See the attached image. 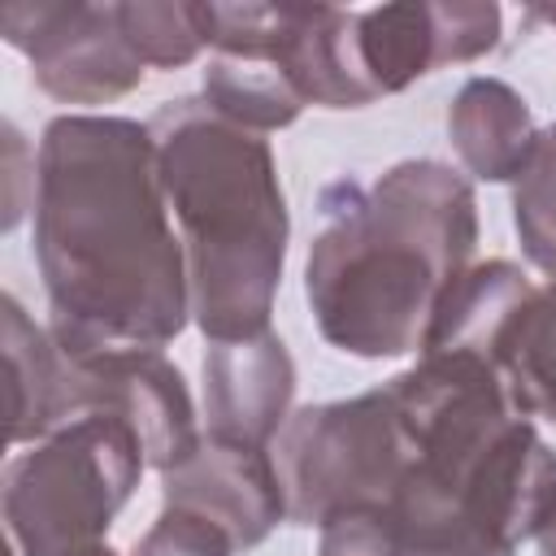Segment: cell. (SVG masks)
<instances>
[{"instance_id":"obj_1","label":"cell","mask_w":556,"mask_h":556,"mask_svg":"<svg viewBox=\"0 0 556 556\" xmlns=\"http://www.w3.org/2000/svg\"><path fill=\"white\" fill-rule=\"evenodd\" d=\"M35 261L52 339L74 356L161 352L191 317L148 122L61 113L35 152Z\"/></svg>"},{"instance_id":"obj_17","label":"cell","mask_w":556,"mask_h":556,"mask_svg":"<svg viewBox=\"0 0 556 556\" xmlns=\"http://www.w3.org/2000/svg\"><path fill=\"white\" fill-rule=\"evenodd\" d=\"M235 552H239V547L230 543V534L217 530L213 521L161 504V517H156L152 530L135 543L130 556H235Z\"/></svg>"},{"instance_id":"obj_18","label":"cell","mask_w":556,"mask_h":556,"mask_svg":"<svg viewBox=\"0 0 556 556\" xmlns=\"http://www.w3.org/2000/svg\"><path fill=\"white\" fill-rule=\"evenodd\" d=\"M539 547H543V556H556V504L547 508V517H543V526H539Z\"/></svg>"},{"instance_id":"obj_7","label":"cell","mask_w":556,"mask_h":556,"mask_svg":"<svg viewBox=\"0 0 556 556\" xmlns=\"http://www.w3.org/2000/svg\"><path fill=\"white\" fill-rule=\"evenodd\" d=\"M4 39L30 61L35 83L61 104H109L143 83V61L126 39L122 4L35 0L0 9Z\"/></svg>"},{"instance_id":"obj_2","label":"cell","mask_w":556,"mask_h":556,"mask_svg":"<svg viewBox=\"0 0 556 556\" xmlns=\"http://www.w3.org/2000/svg\"><path fill=\"white\" fill-rule=\"evenodd\" d=\"M304 295L321 339L361 361L421 352L443 291L478 248V200L443 161H400L369 187L334 182Z\"/></svg>"},{"instance_id":"obj_6","label":"cell","mask_w":556,"mask_h":556,"mask_svg":"<svg viewBox=\"0 0 556 556\" xmlns=\"http://www.w3.org/2000/svg\"><path fill=\"white\" fill-rule=\"evenodd\" d=\"M83 413L122 417L148 456V469H178L200 447L195 404L178 365L165 352H91L74 356L56 348L52 382V430Z\"/></svg>"},{"instance_id":"obj_5","label":"cell","mask_w":556,"mask_h":556,"mask_svg":"<svg viewBox=\"0 0 556 556\" xmlns=\"http://www.w3.org/2000/svg\"><path fill=\"white\" fill-rule=\"evenodd\" d=\"M274 460L287 491V517L295 526H326L352 508L391 513L413 447L387 387H374L352 400L291 413L278 430Z\"/></svg>"},{"instance_id":"obj_20","label":"cell","mask_w":556,"mask_h":556,"mask_svg":"<svg viewBox=\"0 0 556 556\" xmlns=\"http://www.w3.org/2000/svg\"><path fill=\"white\" fill-rule=\"evenodd\" d=\"M87 556H117L113 547H96V552H87Z\"/></svg>"},{"instance_id":"obj_12","label":"cell","mask_w":556,"mask_h":556,"mask_svg":"<svg viewBox=\"0 0 556 556\" xmlns=\"http://www.w3.org/2000/svg\"><path fill=\"white\" fill-rule=\"evenodd\" d=\"M491 365L526 421H556V278L521 295L491 343Z\"/></svg>"},{"instance_id":"obj_3","label":"cell","mask_w":556,"mask_h":556,"mask_svg":"<svg viewBox=\"0 0 556 556\" xmlns=\"http://www.w3.org/2000/svg\"><path fill=\"white\" fill-rule=\"evenodd\" d=\"M148 130L187 256L195 326L208 343L265 334L291 235L269 143L204 100L156 109Z\"/></svg>"},{"instance_id":"obj_13","label":"cell","mask_w":556,"mask_h":556,"mask_svg":"<svg viewBox=\"0 0 556 556\" xmlns=\"http://www.w3.org/2000/svg\"><path fill=\"white\" fill-rule=\"evenodd\" d=\"M0 343L9 378V443H39L52 434V382H56V339L43 330L17 295H0Z\"/></svg>"},{"instance_id":"obj_8","label":"cell","mask_w":556,"mask_h":556,"mask_svg":"<svg viewBox=\"0 0 556 556\" xmlns=\"http://www.w3.org/2000/svg\"><path fill=\"white\" fill-rule=\"evenodd\" d=\"M495 43V4H382L348 13V61L365 104L404 91L439 65L478 61Z\"/></svg>"},{"instance_id":"obj_16","label":"cell","mask_w":556,"mask_h":556,"mask_svg":"<svg viewBox=\"0 0 556 556\" xmlns=\"http://www.w3.org/2000/svg\"><path fill=\"white\" fill-rule=\"evenodd\" d=\"M513 222L521 252L556 278V126L539 135V148L513 187Z\"/></svg>"},{"instance_id":"obj_11","label":"cell","mask_w":556,"mask_h":556,"mask_svg":"<svg viewBox=\"0 0 556 556\" xmlns=\"http://www.w3.org/2000/svg\"><path fill=\"white\" fill-rule=\"evenodd\" d=\"M447 135L460 165L473 178L517 182L543 130L534 126L521 91H513L500 78H469L447 109Z\"/></svg>"},{"instance_id":"obj_4","label":"cell","mask_w":556,"mask_h":556,"mask_svg":"<svg viewBox=\"0 0 556 556\" xmlns=\"http://www.w3.org/2000/svg\"><path fill=\"white\" fill-rule=\"evenodd\" d=\"M148 469L139 434L113 413H83L30 443L4 469V526L13 556H87Z\"/></svg>"},{"instance_id":"obj_10","label":"cell","mask_w":556,"mask_h":556,"mask_svg":"<svg viewBox=\"0 0 556 556\" xmlns=\"http://www.w3.org/2000/svg\"><path fill=\"white\" fill-rule=\"evenodd\" d=\"M291 395H295V365L274 330L239 343H208L204 417L213 439L269 447V439H278V430L291 417Z\"/></svg>"},{"instance_id":"obj_9","label":"cell","mask_w":556,"mask_h":556,"mask_svg":"<svg viewBox=\"0 0 556 556\" xmlns=\"http://www.w3.org/2000/svg\"><path fill=\"white\" fill-rule=\"evenodd\" d=\"M161 482L169 508L213 521L217 530L230 534L239 552L269 539V530L287 517L282 473L269 447H248L204 434L191 460L161 473Z\"/></svg>"},{"instance_id":"obj_19","label":"cell","mask_w":556,"mask_h":556,"mask_svg":"<svg viewBox=\"0 0 556 556\" xmlns=\"http://www.w3.org/2000/svg\"><path fill=\"white\" fill-rule=\"evenodd\" d=\"M539 17H547V22L556 26V4H547V9H539Z\"/></svg>"},{"instance_id":"obj_14","label":"cell","mask_w":556,"mask_h":556,"mask_svg":"<svg viewBox=\"0 0 556 556\" xmlns=\"http://www.w3.org/2000/svg\"><path fill=\"white\" fill-rule=\"evenodd\" d=\"M204 104L213 113H222L226 122L265 135V130H282L300 117L304 100L295 96V87L282 78L278 65H261V61H230V56H213L204 70Z\"/></svg>"},{"instance_id":"obj_15","label":"cell","mask_w":556,"mask_h":556,"mask_svg":"<svg viewBox=\"0 0 556 556\" xmlns=\"http://www.w3.org/2000/svg\"><path fill=\"white\" fill-rule=\"evenodd\" d=\"M122 26H126V39L139 52V61L156 65V70H178V65L195 61L200 48H208L200 4H187V0L122 4Z\"/></svg>"}]
</instances>
